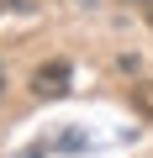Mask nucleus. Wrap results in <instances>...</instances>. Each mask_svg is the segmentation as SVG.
Here are the masks:
<instances>
[{"label": "nucleus", "mask_w": 153, "mask_h": 158, "mask_svg": "<svg viewBox=\"0 0 153 158\" xmlns=\"http://www.w3.org/2000/svg\"><path fill=\"white\" fill-rule=\"evenodd\" d=\"M148 6H153V0H148Z\"/></svg>", "instance_id": "obj_5"}, {"label": "nucleus", "mask_w": 153, "mask_h": 158, "mask_svg": "<svg viewBox=\"0 0 153 158\" xmlns=\"http://www.w3.org/2000/svg\"><path fill=\"white\" fill-rule=\"evenodd\" d=\"M0 95H6V69H0Z\"/></svg>", "instance_id": "obj_3"}, {"label": "nucleus", "mask_w": 153, "mask_h": 158, "mask_svg": "<svg viewBox=\"0 0 153 158\" xmlns=\"http://www.w3.org/2000/svg\"><path fill=\"white\" fill-rule=\"evenodd\" d=\"M148 21H153V6H148Z\"/></svg>", "instance_id": "obj_4"}, {"label": "nucleus", "mask_w": 153, "mask_h": 158, "mask_svg": "<svg viewBox=\"0 0 153 158\" xmlns=\"http://www.w3.org/2000/svg\"><path fill=\"white\" fill-rule=\"evenodd\" d=\"M132 106L153 121V79H137V85H132Z\"/></svg>", "instance_id": "obj_2"}, {"label": "nucleus", "mask_w": 153, "mask_h": 158, "mask_svg": "<svg viewBox=\"0 0 153 158\" xmlns=\"http://www.w3.org/2000/svg\"><path fill=\"white\" fill-rule=\"evenodd\" d=\"M63 90H69V63H63V58H53V63H42V69L32 74V95L48 100V95H63Z\"/></svg>", "instance_id": "obj_1"}]
</instances>
